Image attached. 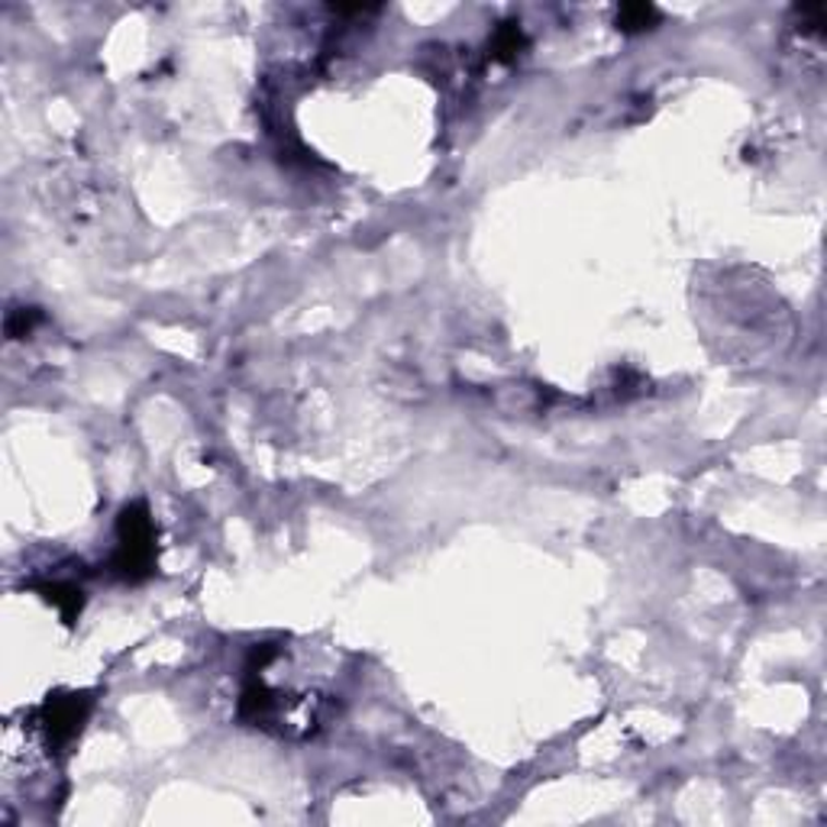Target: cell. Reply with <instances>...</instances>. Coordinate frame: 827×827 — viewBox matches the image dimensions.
<instances>
[{
	"instance_id": "6da1fadb",
	"label": "cell",
	"mask_w": 827,
	"mask_h": 827,
	"mask_svg": "<svg viewBox=\"0 0 827 827\" xmlns=\"http://www.w3.org/2000/svg\"><path fill=\"white\" fill-rule=\"evenodd\" d=\"M152 563H155V527L150 511L143 505H133L120 515L114 569L127 579H143L150 576Z\"/></svg>"
},
{
	"instance_id": "7a4b0ae2",
	"label": "cell",
	"mask_w": 827,
	"mask_h": 827,
	"mask_svg": "<svg viewBox=\"0 0 827 827\" xmlns=\"http://www.w3.org/2000/svg\"><path fill=\"white\" fill-rule=\"evenodd\" d=\"M653 20H657V10L647 7V3H630V7H624L621 16H617V23H621L624 29H643V26L653 23Z\"/></svg>"
}]
</instances>
